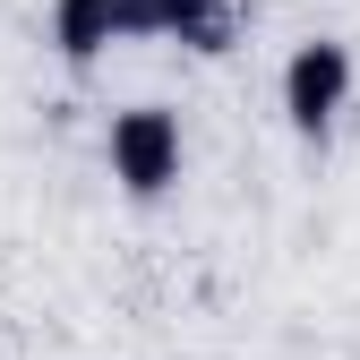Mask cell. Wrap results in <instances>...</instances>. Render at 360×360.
Returning a JSON list of instances; mask_svg holds the SVG:
<instances>
[{
    "instance_id": "cell-1",
    "label": "cell",
    "mask_w": 360,
    "mask_h": 360,
    "mask_svg": "<svg viewBox=\"0 0 360 360\" xmlns=\"http://www.w3.org/2000/svg\"><path fill=\"white\" fill-rule=\"evenodd\" d=\"M180 112H163V103H129V112H112V129H103V163H112V180L138 206H155L172 180H180Z\"/></svg>"
},
{
    "instance_id": "cell-2",
    "label": "cell",
    "mask_w": 360,
    "mask_h": 360,
    "mask_svg": "<svg viewBox=\"0 0 360 360\" xmlns=\"http://www.w3.org/2000/svg\"><path fill=\"white\" fill-rule=\"evenodd\" d=\"M352 77H360V60H352L343 34H309L300 52L283 60V120L300 129L309 146L335 138V120H343V103H352Z\"/></svg>"
},
{
    "instance_id": "cell-4",
    "label": "cell",
    "mask_w": 360,
    "mask_h": 360,
    "mask_svg": "<svg viewBox=\"0 0 360 360\" xmlns=\"http://www.w3.org/2000/svg\"><path fill=\"white\" fill-rule=\"evenodd\" d=\"M52 43L69 69H95L112 43H129V0H52Z\"/></svg>"
},
{
    "instance_id": "cell-3",
    "label": "cell",
    "mask_w": 360,
    "mask_h": 360,
    "mask_svg": "<svg viewBox=\"0 0 360 360\" xmlns=\"http://www.w3.org/2000/svg\"><path fill=\"white\" fill-rule=\"evenodd\" d=\"M240 0H129V34H172L189 52H232Z\"/></svg>"
}]
</instances>
